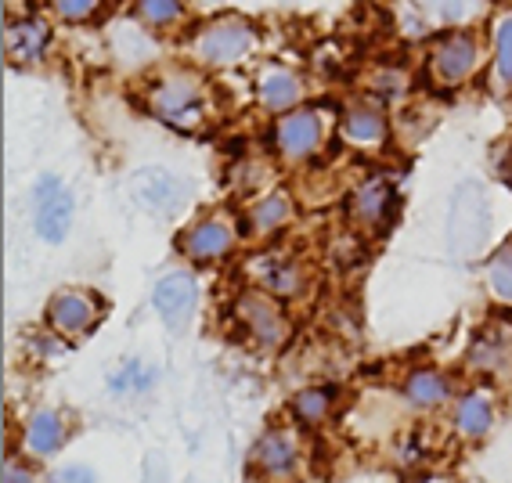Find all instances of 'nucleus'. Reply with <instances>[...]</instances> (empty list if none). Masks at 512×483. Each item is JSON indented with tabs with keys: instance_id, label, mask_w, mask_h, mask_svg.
Listing matches in <instances>:
<instances>
[{
	"instance_id": "nucleus-1",
	"label": "nucleus",
	"mask_w": 512,
	"mask_h": 483,
	"mask_svg": "<svg viewBox=\"0 0 512 483\" xmlns=\"http://www.w3.org/2000/svg\"><path fill=\"white\" fill-rule=\"evenodd\" d=\"M148 105L163 123L177 130H199L202 119H206V87H202L199 76L174 69V73L159 76L152 83V94H148Z\"/></svg>"
},
{
	"instance_id": "nucleus-2",
	"label": "nucleus",
	"mask_w": 512,
	"mask_h": 483,
	"mask_svg": "<svg viewBox=\"0 0 512 483\" xmlns=\"http://www.w3.org/2000/svg\"><path fill=\"white\" fill-rule=\"evenodd\" d=\"M491 231V206L480 184H462L448 213V249L458 260H473Z\"/></svg>"
},
{
	"instance_id": "nucleus-3",
	"label": "nucleus",
	"mask_w": 512,
	"mask_h": 483,
	"mask_svg": "<svg viewBox=\"0 0 512 483\" xmlns=\"http://www.w3.org/2000/svg\"><path fill=\"white\" fill-rule=\"evenodd\" d=\"M253 47H256L253 26H249L246 19H235V15L202 26L192 40L195 58H202V62H210V65H235V62H242Z\"/></svg>"
},
{
	"instance_id": "nucleus-4",
	"label": "nucleus",
	"mask_w": 512,
	"mask_h": 483,
	"mask_svg": "<svg viewBox=\"0 0 512 483\" xmlns=\"http://www.w3.org/2000/svg\"><path fill=\"white\" fill-rule=\"evenodd\" d=\"M73 213V192L58 177L37 181V188H33V220H37V235L44 242H62L73 228Z\"/></svg>"
},
{
	"instance_id": "nucleus-5",
	"label": "nucleus",
	"mask_w": 512,
	"mask_h": 483,
	"mask_svg": "<svg viewBox=\"0 0 512 483\" xmlns=\"http://www.w3.org/2000/svg\"><path fill=\"white\" fill-rule=\"evenodd\" d=\"M476 65H480V44L469 33H451L430 55V73L440 87H455V83L469 80L476 73Z\"/></svg>"
},
{
	"instance_id": "nucleus-6",
	"label": "nucleus",
	"mask_w": 512,
	"mask_h": 483,
	"mask_svg": "<svg viewBox=\"0 0 512 483\" xmlns=\"http://www.w3.org/2000/svg\"><path fill=\"white\" fill-rule=\"evenodd\" d=\"M152 300H156L159 318H163L170 329H184L188 318H192L195 300H199V285H195L192 274L174 271V274H166V278H159Z\"/></svg>"
},
{
	"instance_id": "nucleus-7",
	"label": "nucleus",
	"mask_w": 512,
	"mask_h": 483,
	"mask_svg": "<svg viewBox=\"0 0 512 483\" xmlns=\"http://www.w3.org/2000/svg\"><path fill=\"white\" fill-rule=\"evenodd\" d=\"M275 141H278V152L289 155V159H307L321 145V116L311 109L282 116L278 119Z\"/></svg>"
},
{
	"instance_id": "nucleus-8",
	"label": "nucleus",
	"mask_w": 512,
	"mask_h": 483,
	"mask_svg": "<svg viewBox=\"0 0 512 483\" xmlns=\"http://www.w3.org/2000/svg\"><path fill=\"white\" fill-rule=\"evenodd\" d=\"M130 195L152 213H174L181 206L184 184L166 170H141L130 181Z\"/></svg>"
},
{
	"instance_id": "nucleus-9",
	"label": "nucleus",
	"mask_w": 512,
	"mask_h": 483,
	"mask_svg": "<svg viewBox=\"0 0 512 483\" xmlns=\"http://www.w3.org/2000/svg\"><path fill=\"white\" fill-rule=\"evenodd\" d=\"M238 318L249 329V336L260 343V347H278L285 339V318L282 310L275 307L264 296H242L238 300Z\"/></svg>"
},
{
	"instance_id": "nucleus-10",
	"label": "nucleus",
	"mask_w": 512,
	"mask_h": 483,
	"mask_svg": "<svg viewBox=\"0 0 512 483\" xmlns=\"http://www.w3.org/2000/svg\"><path fill=\"white\" fill-rule=\"evenodd\" d=\"M47 44H51V26L44 19H19L8 26V37H4V55L15 65H33L44 58Z\"/></svg>"
},
{
	"instance_id": "nucleus-11",
	"label": "nucleus",
	"mask_w": 512,
	"mask_h": 483,
	"mask_svg": "<svg viewBox=\"0 0 512 483\" xmlns=\"http://www.w3.org/2000/svg\"><path fill=\"white\" fill-rule=\"evenodd\" d=\"M47 321H51V329L62 332V336H83V332L91 329L94 321H98V307L87 292H62L51 300V310H47Z\"/></svg>"
},
{
	"instance_id": "nucleus-12",
	"label": "nucleus",
	"mask_w": 512,
	"mask_h": 483,
	"mask_svg": "<svg viewBox=\"0 0 512 483\" xmlns=\"http://www.w3.org/2000/svg\"><path fill=\"white\" fill-rule=\"evenodd\" d=\"M390 210H394V188L383 177H368L350 199V213L361 228H383Z\"/></svg>"
},
{
	"instance_id": "nucleus-13",
	"label": "nucleus",
	"mask_w": 512,
	"mask_h": 483,
	"mask_svg": "<svg viewBox=\"0 0 512 483\" xmlns=\"http://www.w3.org/2000/svg\"><path fill=\"white\" fill-rule=\"evenodd\" d=\"M253 278L271 296H296L303 289V267L289 256H260L253 264Z\"/></svg>"
},
{
	"instance_id": "nucleus-14",
	"label": "nucleus",
	"mask_w": 512,
	"mask_h": 483,
	"mask_svg": "<svg viewBox=\"0 0 512 483\" xmlns=\"http://www.w3.org/2000/svg\"><path fill=\"white\" fill-rule=\"evenodd\" d=\"M253 462L264 476H271V480H282V476H289L296 469V444L285 437L282 429H271V433H264V437H260V444H256Z\"/></svg>"
},
{
	"instance_id": "nucleus-15",
	"label": "nucleus",
	"mask_w": 512,
	"mask_h": 483,
	"mask_svg": "<svg viewBox=\"0 0 512 483\" xmlns=\"http://www.w3.org/2000/svg\"><path fill=\"white\" fill-rule=\"evenodd\" d=\"M231 242H235V235H231V228L224 220H202L199 228L188 235L184 249H188V256H195V260H217V256L228 253Z\"/></svg>"
},
{
	"instance_id": "nucleus-16",
	"label": "nucleus",
	"mask_w": 512,
	"mask_h": 483,
	"mask_svg": "<svg viewBox=\"0 0 512 483\" xmlns=\"http://www.w3.org/2000/svg\"><path fill=\"white\" fill-rule=\"evenodd\" d=\"M256 94L264 101V109L285 112L300 98V80H296V73H289V69H267V73L260 76V83H256Z\"/></svg>"
},
{
	"instance_id": "nucleus-17",
	"label": "nucleus",
	"mask_w": 512,
	"mask_h": 483,
	"mask_svg": "<svg viewBox=\"0 0 512 483\" xmlns=\"http://www.w3.org/2000/svg\"><path fill=\"white\" fill-rule=\"evenodd\" d=\"M62 444H65V426L55 411H40V415H33V422L26 426L29 451H33L37 458H47V455H55Z\"/></svg>"
},
{
	"instance_id": "nucleus-18",
	"label": "nucleus",
	"mask_w": 512,
	"mask_h": 483,
	"mask_svg": "<svg viewBox=\"0 0 512 483\" xmlns=\"http://www.w3.org/2000/svg\"><path fill=\"white\" fill-rule=\"evenodd\" d=\"M343 137L350 145H379L386 137V119L368 105H354L343 116Z\"/></svg>"
},
{
	"instance_id": "nucleus-19",
	"label": "nucleus",
	"mask_w": 512,
	"mask_h": 483,
	"mask_svg": "<svg viewBox=\"0 0 512 483\" xmlns=\"http://www.w3.org/2000/svg\"><path fill=\"white\" fill-rule=\"evenodd\" d=\"M293 206H289V195H267V199L253 202V210H249V224H253L256 235H271L275 228H282L285 220H289Z\"/></svg>"
},
{
	"instance_id": "nucleus-20",
	"label": "nucleus",
	"mask_w": 512,
	"mask_h": 483,
	"mask_svg": "<svg viewBox=\"0 0 512 483\" xmlns=\"http://www.w3.org/2000/svg\"><path fill=\"white\" fill-rule=\"evenodd\" d=\"M404 393H408V401L419 404V408H433V404H440L448 397V383H444L437 372H412Z\"/></svg>"
},
{
	"instance_id": "nucleus-21",
	"label": "nucleus",
	"mask_w": 512,
	"mask_h": 483,
	"mask_svg": "<svg viewBox=\"0 0 512 483\" xmlns=\"http://www.w3.org/2000/svg\"><path fill=\"white\" fill-rule=\"evenodd\" d=\"M458 429L466 437H484L487 429H491V404H487V397L469 393L466 401L458 404Z\"/></svg>"
},
{
	"instance_id": "nucleus-22",
	"label": "nucleus",
	"mask_w": 512,
	"mask_h": 483,
	"mask_svg": "<svg viewBox=\"0 0 512 483\" xmlns=\"http://www.w3.org/2000/svg\"><path fill=\"white\" fill-rule=\"evenodd\" d=\"M505 354H509V339H505L502 329H491L473 343V354H469V361H473V365H480V368H491L494 361H502Z\"/></svg>"
},
{
	"instance_id": "nucleus-23",
	"label": "nucleus",
	"mask_w": 512,
	"mask_h": 483,
	"mask_svg": "<svg viewBox=\"0 0 512 483\" xmlns=\"http://www.w3.org/2000/svg\"><path fill=\"white\" fill-rule=\"evenodd\" d=\"M138 15L148 26L163 29V26H174L184 15V8H181V0H138Z\"/></svg>"
},
{
	"instance_id": "nucleus-24",
	"label": "nucleus",
	"mask_w": 512,
	"mask_h": 483,
	"mask_svg": "<svg viewBox=\"0 0 512 483\" xmlns=\"http://www.w3.org/2000/svg\"><path fill=\"white\" fill-rule=\"evenodd\" d=\"M487 278H491L494 296H498V300H505V303H512V249H505V253L494 256Z\"/></svg>"
},
{
	"instance_id": "nucleus-25",
	"label": "nucleus",
	"mask_w": 512,
	"mask_h": 483,
	"mask_svg": "<svg viewBox=\"0 0 512 483\" xmlns=\"http://www.w3.org/2000/svg\"><path fill=\"white\" fill-rule=\"evenodd\" d=\"M329 404H332V393L329 390H303L300 397H296V415H300L303 422H318L329 415Z\"/></svg>"
},
{
	"instance_id": "nucleus-26",
	"label": "nucleus",
	"mask_w": 512,
	"mask_h": 483,
	"mask_svg": "<svg viewBox=\"0 0 512 483\" xmlns=\"http://www.w3.org/2000/svg\"><path fill=\"white\" fill-rule=\"evenodd\" d=\"M494 44H498V76H502L505 83H512V15H505V19L498 22Z\"/></svg>"
},
{
	"instance_id": "nucleus-27",
	"label": "nucleus",
	"mask_w": 512,
	"mask_h": 483,
	"mask_svg": "<svg viewBox=\"0 0 512 483\" xmlns=\"http://www.w3.org/2000/svg\"><path fill=\"white\" fill-rule=\"evenodd\" d=\"M98 4H101V0H51V8H55L65 22H83V19H91Z\"/></svg>"
},
{
	"instance_id": "nucleus-28",
	"label": "nucleus",
	"mask_w": 512,
	"mask_h": 483,
	"mask_svg": "<svg viewBox=\"0 0 512 483\" xmlns=\"http://www.w3.org/2000/svg\"><path fill=\"white\" fill-rule=\"evenodd\" d=\"M51 483H94V469L87 465H69V469H58L51 476Z\"/></svg>"
},
{
	"instance_id": "nucleus-29",
	"label": "nucleus",
	"mask_w": 512,
	"mask_h": 483,
	"mask_svg": "<svg viewBox=\"0 0 512 483\" xmlns=\"http://www.w3.org/2000/svg\"><path fill=\"white\" fill-rule=\"evenodd\" d=\"M375 87H379V91L383 94H401L404 91V76L397 73V69H383V73L375 76Z\"/></svg>"
},
{
	"instance_id": "nucleus-30",
	"label": "nucleus",
	"mask_w": 512,
	"mask_h": 483,
	"mask_svg": "<svg viewBox=\"0 0 512 483\" xmlns=\"http://www.w3.org/2000/svg\"><path fill=\"white\" fill-rule=\"evenodd\" d=\"M4 483H33V476L22 465H4Z\"/></svg>"
},
{
	"instance_id": "nucleus-31",
	"label": "nucleus",
	"mask_w": 512,
	"mask_h": 483,
	"mask_svg": "<svg viewBox=\"0 0 512 483\" xmlns=\"http://www.w3.org/2000/svg\"><path fill=\"white\" fill-rule=\"evenodd\" d=\"M498 170H502V181L512 184V148L505 152V159H502V166H498Z\"/></svg>"
}]
</instances>
